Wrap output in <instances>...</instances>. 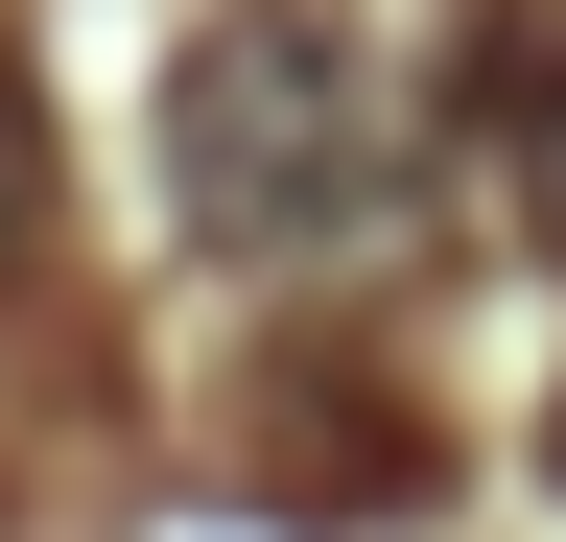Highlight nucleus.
Instances as JSON below:
<instances>
[{
    "label": "nucleus",
    "instance_id": "f257e3e1",
    "mask_svg": "<svg viewBox=\"0 0 566 542\" xmlns=\"http://www.w3.org/2000/svg\"><path fill=\"white\" fill-rule=\"evenodd\" d=\"M166 189H189L212 259H378L401 189H424V118L378 95V47L331 0H237L166 72Z\"/></svg>",
    "mask_w": 566,
    "mask_h": 542
},
{
    "label": "nucleus",
    "instance_id": "f03ea898",
    "mask_svg": "<svg viewBox=\"0 0 566 542\" xmlns=\"http://www.w3.org/2000/svg\"><path fill=\"white\" fill-rule=\"evenodd\" d=\"M24 213H48V118H24V72H0V259H24Z\"/></svg>",
    "mask_w": 566,
    "mask_h": 542
},
{
    "label": "nucleus",
    "instance_id": "7ed1b4c3",
    "mask_svg": "<svg viewBox=\"0 0 566 542\" xmlns=\"http://www.w3.org/2000/svg\"><path fill=\"white\" fill-rule=\"evenodd\" d=\"M520 213H543V259H566V95L520 118Z\"/></svg>",
    "mask_w": 566,
    "mask_h": 542
}]
</instances>
